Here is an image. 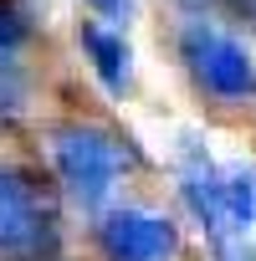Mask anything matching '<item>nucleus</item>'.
<instances>
[{
  "instance_id": "1",
  "label": "nucleus",
  "mask_w": 256,
  "mask_h": 261,
  "mask_svg": "<svg viewBox=\"0 0 256 261\" xmlns=\"http://www.w3.org/2000/svg\"><path fill=\"white\" fill-rule=\"evenodd\" d=\"M52 164H57V179L67 185V195L82 210H97L118 179V144L108 134H97V128L62 123L52 134Z\"/></svg>"
},
{
  "instance_id": "2",
  "label": "nucleus",
  "mask_w": 256,
  "mask_h": 261,
  "mask_svg": "<svg viewBox=\"0 0 256 261\" xmlns=\"http://www.w3.org/2000/svg\"><path fill=\"white\" fill-rule=\"evenodd\" d=\"M180 51H185V62H190V77H195L210 97H220V102H246V97H256V57H251L236 36H225V31H215V26H190L185 41H180Z\"/></svg>"
},
{
  "instance_id": "3",
  "label": "nucleus",
  "mask_w": 256,
  "mask_h": 261,
  "mask_svg": "<svg viewBox=\"0 0 256 261\" xmlns=\"http://www.w3.org/2000/svg\"><path fill=\"white\" fill-rule=\"evenodd\" d=\"M97 246L108 261H174L180 230L159 210H108L97 225Z\"/></svg>"
},
{
  "instance_id": "4",
  "label": "nucleus",
  "mask_w": 256,
  "mask_h": 261,
  "mask_svg": "<svg viewBox=\"0 0 256 261\" xmlns=\"http://www.w3.org/2000/svg\"><path fill=\"white\" fill-rule=\"evenodd\" d=\"M82 51L92 57V72L103 77L108 92H123L128 77H134V57H128V41L108 26H82Z\"/></svg>"
},
{
  "instance_id": "5",
  "label": "nucleus",
  "mask_w": 256,
  "mask_h": 261,
  "mask_svg": "<svg viewBox=\"0 0 256 261\" xmlns=\"http://www.w3.org/2000/svg\"><path fill=\"white\" fill-rule=\"evenodd\" d=\"M220 210H225V225L236 236H246V225L256 220V174H246V169L220 174Z\"/></svg>"
},
{
  "instance_id": "6",
  "label": "nucleus",
  "mask_w": 256,
  "mask_h": 261,
  "mask_svg": "<svg viewBox=\"0 0 256 261\" xmlns=\"http://www.w3.org/2000/svg\"><path fill=\"white\" fill-rule=\"evenodd\" d=\"M21 108H26V87H21L11 72H0V128L16 123V118H21Z\"/></svg>"
},
{
  "instance_id": "7",
  "label": "nucleus",
  "mask_w": 256,
  "mask_h": 261,
  "mask_svg": "<svg viewBox=\"0 0 256 261\" xmlns=\"http://www.w3.org/2000/svg\"><path fill=\"white\" fill-rule=\"evenodd\" d=\"M21 41H26V21H21V11L0 0V57H6V51H16Z\"/></svg>"
},
{
  "instance_id": "8",
  "label": "nucleus",
  "mask_w": 256,
  "mask_h": 261,
  "mask_svg": "<svg viewBox=\"0 0 256 261\" xmlns=\"http://www.w3.org/2000/svg\"><path fill=\"white\" fill-rule=\"evenodd\" d=\"M87 6H92L97 16H108V21H123V16H128V0H87Z\"/></svg>"
}]
</instances>
